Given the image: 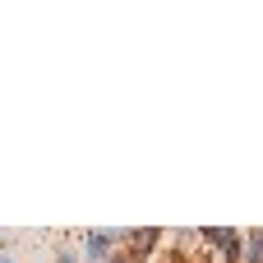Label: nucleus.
<instances>
[{"mask_svg": "<svg viewBox=\"0 0 263 263\" xmlns=\"http://www.w3.org/2000/svg\"><path fill=\"white\" fill-rule=\"evenodd\" d=\"M79 245H83V263H106L120 250V231H83Z\"/></svg>", "mask_w": 263, "mask_h": 263, "instance_id": "nucleus-1", "label": "nucleus"}, {"mask_svg": "<svg viewBox=\"0 0 263 263\" xmlns=\"http://www.w3.org/2000/svg\"><path fill=\"white\" fill-rule=\"evenodd\" d=\"M203 245H217L222 263H240V254H245V236L236 227H208L203 231Z\"/></svg>", "mask_w": 263, "mask_h": 263, "instance_id": "nucleus-2", "label": "nucleus"}, {"mask_svg": "<svg viewBox=\"0 0 263 263\" xmlns=\"http://www.w3.org/2000/svg\"><path fill=\"white\" fill-rule=\"evenodd\" d=\"M157 240H162V231H157V227H143V231H120V245H125V254H134L139 263H143L153 250H157Z\"/></svg>", "mask_w": 263, "mask_h": 263, "instance_id": "nucleus-3", "label": "nucleus"}, {"mask_svg": "<svg viewBox=\"0 0 263 263\" xmlns=\"http://www.w3.org/2000/svg\"><path fill=\"white\" fill-rule=\"evenodd\" d=\"M240 263H263V227L259 231H245V254Z\"/></svg>", "mask_w": 263, "mask_h": 263, "instance_id": "nucleus-4", "label": "nucleus"}, {"mask_svg": "<svg viewBox=\"0 0 263 263\" xmlns=\"http://www.w3.org/2000/svg\"><path fill=\"white\" fill-rule=\"evenodd\" d=\"M106 263H139V259H134V254H125V245H120V250H116V254H111Z\"/></svg>", "mask_w": 263, "mask_h": 263, "instance_id": "nucleus-5", "label": "nucleus"}, {"mask_svg": "<svg viewBox=\"0 0 263 263\" xmlns=\"http://www.w3.org/2000/svg\"><path fill=\"white\" fill-rule=\"evenodd\" d=\"M55 259H60V263H79V254H69V250H60Z\"/></svg>", "mask_w": 263, "mask_h": 263, "instance_id": "nucleus-6", "label": "nucleus"}, {"mask_svg": "<svg viewBox=\"0 0 263 263\" xmlns=\"http://www.w3.org/2000/svg\"><path fill=\"white\" fill-rule=\"evenodd\" d=\"M0 263H14V259H9V254H0Z\"/></svg>", "mask_w": 263, "mask_h": 263, "instance_id": "nucleus-7", "label": "nucleus"}]
</instances>
